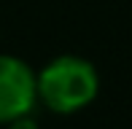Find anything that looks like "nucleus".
<instances>
[{"label": "nucleus", "mask_w": 132, "mask_h": 129, "mask_svg": "<svg viewBox=\"0 0 132 129\" xmlns=\"http://www.w3.org/2000/svg\"><path fill=\"white\" fill-rule=\"evenodd\" d=\"M38 102H43L54 113H76L86 108L100 91V75L92 62L84 57L65 54L35 73Z\"/></svg>", "instance_id": "obj_1"}, {"label": "nucleus", "mask_w": 132, "mask_h": 129, "mask_svg": "<svg viewBox=\"0 0 132 129\" xmlns=\"http://www.w3.org/2000/svg\"><path fill=\"white\" fill-rule=\"evenodd\" d=\"M8 129H38V121L32 118V116H19V118H14V121H8V124H5Z\"/></svg>", "instance_id": "obj_3"}, {"label": "nucleus", "mask_w": 132, "mask_h": 129, "mask_svg": "<svg viewBox=\"0 0 132 129\" xmlns=\"http://www.w3.org/2000/svg\"><path fill=\"white\" fill-rule=\"evenodd\" d=\"M38 102L35 73L19 57L0 54V124L32 113Z\"/></svg>", "instance_id": "obj_2"}]
</instances>
